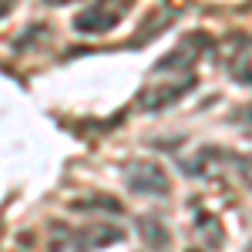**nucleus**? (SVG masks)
Returning a JSON list of instances; mask_svg holds the SVG:
<instances>
[{
  "label": "nucleus",
  "instance_id": "nucleus-1",
  "mask_svg": "<svg viewBox=\"0 0 252 252\" xmlns=\"http://www.w3.org/2000/svg\"><path fill=\"white\" fill-rule=\"evenodd\" d=\"M131 7H135V0H91L74 17L71 27L78 34H108V31H115L118 24L128 17Z\"/></svg>",
  "mask_w": 252,
  "mask_h": 252
},
{
  "label": "nucleus",
  "instance_id": "nucleus-2",
  "mask_svg": "<svg viewBox=\"0 0 252 252\" xmlns=\"http://www.w3.org/2000/svg\"><path fill=\"white\" fill-rule=\"evenodd\" d=\"M125 185L141 198H168V192H172L168 172L158 161H131L125 168Z\"/></svg>",
  "mask_w": 252,
  "mask_h": 252
},
{
  "label": "nucleus",
  "instance_id": "nucleus-3",
  "mask_svg": "<svg viewBox=\"0 0 252 252\" xmlns=\"http://www.w3.org/2000/svg\"><path fill=\"white\" fill-rule=\"evenodd\" d=\"M195 88V78L192 74H185V78L178 81H152L141 94H138V111H145V115H155V111H165V108H172L178 104L182 97L189 94Z\"/></svg>",
  "mask_w": 252,
  "mask_h": 252
},
{
  "label": "nucleus",
  "instance_id": "nucleus-4",
  "mask_svg": "<svg viewBox=\"0 0 252 252\" xmlns=\"http://www.w3.org/2000/svg\"><path fill=\"white\" fill-rule=\"evenodd\" d=\"M219 64L222 71L235 78L239 84H252V64H249V37L242 34H232V37L222 40L219 47Z\"/></svg>",
  "mask_w": 252,
  "mask_h": 252
},
{
  "label": "nucleus",
  "instance_id": "nucleus-5",
  "mask_svg": "<svg viewBox=\"0 0 252 252\" xmlns=\"http://www.w3.org/2000/svg\"><path fill=\"white\" fill-rule=\"evenodd\" d=\"M205 47H209V37H205V34H189V37L182 40L168 58H161L155 64V74H161V71H168V74H172V71H185V67H192Z\"/></svg>",
  "mask_w": 252,
  "mask_h": 252
},
{
  "label": "nucleus",
  "instance_id": "nucleus-6",
  "mask_svg": "<svg viewBox=\"0 0 252 252\" xmlns=\"http://www.w3.org/2000/svg\"><path fill=\"white\" fill-rule=\"evenodd\" d=\"M78 246L84 252H91V249H108V246H118L121 239H125V232L121 229H115L111 222H91L88 229H81L78 235Z\"/></svg>",
  "mask_w": 252,
  "mask_h": 252
},
{
  "label": "nucleus",
  "instance_id": "nucleus-7",
  "mask_svg": "<svg viewBox=\"0 0 252 252\" xmlns=\"http://www.w3.org/2000/svg\"><path fill=\"white\" fill-rule=\"evenodd\" d=\"M239 168H242V178L249 182V189H252V158H242V161H239Z\"/></svg>",
  "mask_w": 252,
  "mask_h": 252
},
{
  "label": "nucleus",
  "instance_id": "nucleus-8",
  "mask_svg": "<svg viewBox=\"0 0 252 252\" xmlns=\"http://www.w3.org/2000/svg\"><path fill=\"white\" fill-rule=\"evenodd\" d=\"M44 3H51V7H64V3H78V0H44Z\"/></svg>",
  "mask_w": 252,
  "mask_h": 252
},
{
  "label": "nucleus",
  "instance_id": "nucleus-9",
  "mask_svg": "<svg viewBox=\"0 0 252 252\" xmlns=\"http://www.w3.org/2000/svg\"><path fill=\"white\" fill-rule=\"evenodd\" d=\"M7 10H10V0H0V17H3Z\"/></svg>",
  "mask_w": 252,
  "mask_h": 252
}]
</instances>
